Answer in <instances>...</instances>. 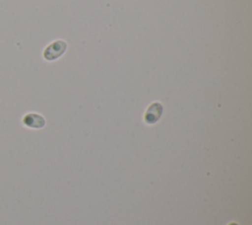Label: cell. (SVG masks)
Here are the masks:
<instances>
[{
	"label": "cell",
	"instance_id": "7a4b0ae2",
	"mask_svg": "<svg viewBox=\"0 0 252 225\" xmlns=\"http://www.w3.org/2000/svg\"><path fill=\"white\" fill-rule=\"evenodd\" d=\"M162 105L158 102L152 103L146 110L144 113V121L147 124H154L156 123L162 113Z\"/></svg>",
	"mask_w": 252,
	"mask_h": 225
},
{
	"label": "cell",
	"instance_id": "6da1fadb",
	"mask_svg": "<svg viewBox=\"0 0 252 225\" xmlns=\"http://www.w3.org/2000/svg\"><path fill=\"white\" fill-rule=\"evenodd\" d=\"M67 49V43L65 40L56 39L50 42L43 49L42 56L46 61H53L61 57Z\"/></svg>",
	"mask_w": 252,
	"mask_h": 225
},
{
	"label": "cell",
	"instance_id": "3957f363",
	"mask_svg": "<svg viewBox=\"0 0 252 225\" xmlns=\"http://www.w3.org/2000/svg\"><path fill=\"white\" fill-rule=\"evenodd\" d=\"M22 122L26 127L39 129L45 125V118L39 113L28 112L23 116Z\"/></svg>",
	"mask_w": 252,
	"mask_h": 225
},
{
	"label": "cell",
	"instance_id": "277c9868",
	"mask_svg": "<svg viewBox=\"0 0 252 225\" xmlns=\"http://www.w3.org/2000/svg\"><path fill=\"white\" fill-rule=\"evenodd\" d=\"M227 225H238V224H236V223H234V222H230V223H228Z\"/></svg>",
	"mask_w": 252,
	"mask_h": 225
}]
</instances>
